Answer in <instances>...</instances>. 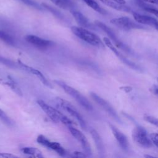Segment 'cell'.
<instances>
[{"instance_id":"obj_1","label":"cell","mask_w":158,"mask_h":158,"mask_svg":"<svg viewBox=\"0 0 158 158\" xmlns=\"http://www.w3.org/2000/svg\"><path fill=\"white\" fill-rule=\"evenodd\" d=\"M71 30L75 36L92 46L99 48H103L104 46L101 38L87 28L81 27L73 26L71 27Z\"/></svg>"},{"instance_id":"obj_2","label":"cell","mask_w":158,"mask_h":158,"mask_svg":"<svg viewBox=\"0 0 158 158\" xmlns=\"http://www.w3.org/2000/svg\"><path fill=\"white\" fill-rule=\"evenodd\" d=\"M36 102L39 106L41 108V109L54 122H61L67 127L73 125V122L70 119H69L67 116L62 114L58 110L49 106L43 100H38Z\"/></svg>"},{"instance_id":"obj_3","label":"cell","mask_w":158,"mask_h":158,"mask_svg":"<svg viewBox=\"0 0 158 158\" xmlns=\"http://www.w3.org/2000/svg\"><path fill=\"white\" fill-rule=\"evenodd\" d=\"M54 82L57 84L63 90L67 93L69 95L74 98V99L77 101L83 107H84L87 110H92L93 106L89 102V101L78 91L73 88V87L68 85L64 82L60 80H55Z\"/></svg>"},{"instance_id":"obj_4","label":"cell","mask_w":158,"mask_h":158,"mask_svg":"<svg viewBox=\"0 0 158 158\" xmlns=\"http://www.w3.org/2000/svg\"><path fill=\"white\" fill-rule=\"evenodd\" d=\"M131 136L135 143L144 148H149L153 144L144 127L140 125H136L132 130Z\"/></svg>"},{"instance_id":"obj_5","label":"cell","mask_w":158,"mask_h":158,"mask_svg":"<svg viewBox=\"0 0 158 158\" xmlns=\"http://www.w3.org/2000/svg\"><path fill=\"white\" fill-rule=\"evenodd\" d=\"M56 102L60 108H62L64 110H65L66 112H67L71 116H72L73 118L77 120L80 127L83 129L84 130L86 129V124L83 118L80 115V114L78 112L77 109L73 105H72V104H70L69 101L60 98H56Z\"/></svg>"},{"instance_id":"obj_6","label":"cell","mask_w":158,"mask_h":158,"mask_svg":"<svg viewBox=\"0 0 158 158\" xmlns=\"http://www.w3.org/2000/svg\"><path fill=\"white\" fill-rule=\"evenodd\" d=\"M95 24L96 26H98L99 28L102 29L108 36L110 40V41L112 42V43L118 48L126 52L132 54L133 52L123 42H122L116 36L115 33L109 28L106 25L103 23L99 21H96Z\"/></svg>"},{"instance_id":"obj_7","label":"cell","mask_w":158,"mask_h":158,"mask_svg":"<svg viewBox=\"0 0 158 158\" xmlns=\"http://www.w3.org/2000/svg\"><path fill=\"white\" fill-rule=\"evenodd\" d=\"M90 96L92 99L101 107L109 115H110L116 122L118 123H122V120H120V117H118L117 113L114 109V107L104 99L101 98V96H98L96 93L91 92Z\"/></svg>"},{"instance_id":"obj_8","label":"cell","mask_w":158,"mask_h":158,"mask_svg":"<svg viewBox=\"0 0 158 158\" xmlns=\"http://www.w3.org/2000/svg\"><path fill=\"white\" fill-rule=\"evenodd\" d=\"M110 22L115 26L124 30L131 29H142L144 27L137 22L132 20L130 18L127 17H121L112 19Z\"/></svg>"},{"instance_id":"obj_9","label":"cell","mask_w":158,"mask_h":158,"mask_svg":"<svg viewBox=\"0 0 158 158\" xmlns=\"http://www.w3.org/2000/svg\"><path fill=\"white\" fill-rule=\"evenodd\" d=\"M68 128L72 135L80 143L86 155L88 156H91L92 153L91 146L85 135L78 129L74 128L72 125L68 126Z\"/></svg>"},{"instance_id":"obj_10","label":"cell","mask_w":158,"mask_h":158,"mask_svg":"<svg viewBox=\"0 0 158 158\" xmlns=\"http://www.w3.org/2000/svg\"><path fill=\"white\" fill-rule=\"evenodd\" d=\"M36 141L40 144L56 151L60 156H64L66 154V151L60 144V143L54 141H51L47 138H46L44 136L42 135H40L38 136L36 138Z\"/></svg>"},{"instance_id":"obj_11","label":"cell","mask_w":158,"mask_h":158,"mask_svg":"<svg viewBox=\"0 0 158 158\" xmlns=\"http://www.w3.org/2000/svg\"><path fill=\"white\" fill-rule=\"evenodd\" d=\"M26 41L40 49H46L51 46L53 43L49 40L41 38L33 35H28L25 36Z\"/></svg>"},{"instance_id":"obj_12","label":"cell","mask_w":158,"mask_h":158,"mask_svg":"<svg viewBox=\"0 0 158 158\" xmlns=\"http://www.w3.org/2000/svg\"><path fill=\"white\" fill-rule=\"evenodd\" d=\"M133 17L136 22L140 24L146 25L154 27L158 30V20L153 17L141 14L137 12H133Z\"/></svg>"},{"instance_id":"obj_13","label":"cell","mask_w":158,"mask_h":158,"mask_svg":"<svg viewBox=\"0 0 158 158\" xmlns=\"http://www.w3.org/2000/svg\"><path fill=\"white\" fill-rule=\"evenodd\" d=\"M109 127L113 135L114 136L120 148L124 151H127L128 149L129 144L127 136L114 125L109 123Z\"/></svg>"},{"instance_id":"obj_14","label":"cell","mask_w":158,"mask_h":158,"mask_svg":"<svg viewBox=\"0 0 158 158\" xmlns=\"http://www.w3.org/2000/svg\"><path fill=\"white\" fill-rule=\"evenodd\" d=\"M19 62V65H20V67L26 70L27 72L35 75L36 77H38V78L46 86L49 87V88H52V85L51 84V83L48 81V80L45 77V76L38 70L36 69H34V68H32L31 67H29L28 65H27L26 64L22 63L21 61L19 60L18 61Z\"/></svg>"},{"instance_id":"obj_15","label":"cell","mask_w":158,"mask_h":158,"mask_svg":"<svg viewBox=\"0 0 158 158\" xmlns=\"http://www.w3.org/2000/svg\"><path fill=\"white\" fill-rule=\"evenodd\" d=\"M90 133L93 139V141L95 143V145L97 148L98 154H99V156L103 157L104 154V143L101 137L100 136L98 132L94 129H92L90 131Z\"/></svg>"},{"instance_id":"obj_16","label":"cell","mask_w":158,"mask_h":158,"mask_svg":"<svg viewBox=\"0 0 158 158\" xmlns=\"http://www.w3.org/2000/svg\"><path fill=\"white\" fill-rule=\"evenodd\" d=\"M72 15L75 19L77 23L81 27L85 28H90V29H94V27L93 25L90 23V22L88 20V19L81 13L77 11H73L72 12Z\"/></svg>"},{"instance_id":"obj_17","label":"cell","mask_w":158,"mask_h":158,"mask_svg":"<svg viewBox=\"0 0 158 158\" xmlns=\"http://www.w3.org/2000/svg\"><path fill=\"white\" fill-rule=\"evenodd\" d=\"M102 2L104 4L109 6L112 9H114L117 10L124 11V12H130V9L127 6H125L124 4H120L113 0H99Z\"/></svg>"},{"instance_id":"obj_18","label":"cell","mask_w":158,"mask_h":158,"mask_svg":"<svg viewBox=\"0 0 158 158\" xmlns=\"http://www.w3.org/2000/svg\"><path fill=\"white\" fill-rule=\"evenodd\" d=\"M21 151L27 155L31 156L34 157H43V154L41 151H40L36 148L33 147H24L21 149Z\"/></svg>"},{"instance_id":"obj_19","label":"cell","mask_w":158,"mask_h":158,"mask_svg":"<svg viewBox=\"0 0 158 158\" xmlns=\"http://www.w3.org/2000/svg\"><path fill=\"white\" fill-rule=\"evenodd\" d=\"M0 83L8 86L9 88H10V89H12L17 94H19L20 96H22V92L21 91L20 88L18 86V85H17V83L12 79L10 78L8 81H0Z\"/></svg>"},{"instance_id":"obj_20","label":"cell","mask_w":158,"mask_h":158,"mask_svg":"<svg viewBox=\"0 0 158 158\" xmlns=\"http://www.w3.org/2000/svg\"><path fill=\"white\" fill-rule=\"evenodd\" d=\"M86 4H87L89 7L93 9L94 10L104 14H105V10L94 1V0H83Z\"/></svg>"},{"instance_id":"obj_21","label":"cell","mask_w":158,"mask_h":158,"mask_svg":"<svg viewBox=\"0 0 158 158\" xmlns=\"http://www.w3.org/2000/svg\"><path fill=\"white\" fill-rule=\"evenodd\" d=\"M0 40L10 45H14L15 44L14 39L9 34L2 30H0Z\"/></svg>"},{"instance_id":"obj_22","label":"cell","mask_w":158,"mask_h":158,"mask_svg":"<svg viewBox=\"0 0 158 158\" xmlns=\"http://www.w3.org/2000/svg\"><path fill=\"white\" fill-rule=\"evenodd\" d=\"M53 4L60 8L67 9L70 6L69 0H50Z\"/></svg>"},{"instance_id":"obj_23","label":"cell","mask_w":158,"mask_h":158,"mask_svg":"<svg viewBox=\"0 0 158 158\" xmlns=\"http://www.w3.org/2000/svg\"><path fill=\"white\" fill-rule=\"evenodd\" d=\"M143 118L147 122L150 123L152 125H154L156 127H158V118H156L154 116L145 114L143 116Z\"/></svg>"},{"instance_id":"obj_24","label":"cell","mask_w":158,"mask_h":158,"mask_svg":"<svg viewBox=\"0 0 158 158\" xmlns=\"http://www.w3.org/2000/svg\"><path fill=\"white\" fill-rule=\"evenodd\" d=\"M0 62L3 64H4V65H6V66H7L9 67H10V68L15 69L17 67L16 64L14 62L11 61L9 59L4 58V57H2L1 56H0Z\"/></svg>"},{"instance_id":"obj_25","label":"cell","mask_w":158,"mask_h":158,"mask_svg":"<svg viewBox=\"0 0 158 158\" xmlns=\"http://www.w3.org/2000/svg\"><path fill=\"white\" fill-rule=\"evenodd\" d=\"M0 118L7 125H11L12 122L11 120L7 117V115L6 114V113L0 109Z\"/></svg>"},{"instance_id":"obj_26","label":"cell","mask_w":158,"mask_h":158,"mask_svg":"<svg viewBox=\"0 0 158 158\" xmlns=\"http://www.w3.org/2000/svg\"><path fill=\"white\" fill-rule=\"evenodd\" d=\"M149 138L152 143L156 146L158 147V133H152L149 134Z\"/></svg>"},{"instance_id":"obj_27","label":"cell","mask_w":158,"mask_h":158,"mask_svg":"<svg viewBox=\"0 0 158 158\" xmlns=\"http://www.w3.org/2000/svg\"><path fill=\"white\" fill-rule=\"evenodd\" d=\"M143 7L145 10H146L147 12H148L149 13L152 14L153 15H154L155 16L158 17V10L157 9H156L152 7Z\"/></svg>"},{"instance_id":"obj_28","label":"cell","mask_w":158,"mask_h":158,"mask_svg":"<svg viewBox=\"0 0 158 158\" xmlns=\"http://www.w3.org/2000/svg\"><path fill=\"white\" fill-rule=\"evenodd\" d=\"M12 157H17V156L9 154V153H1L0 152V158H12Z\"/></svg>"},{"instance_id":"obj_29","label":"cell","mask_w":158,"mask_h":158,"mask_svg":"<svg viewBox=\"0 0 158 158\" xmlns=\"http://www.w3.org/2000/svg\"><path fill=\"white\" fill-rule=\"evenodd\" d=\"M150 91L154 94L158 96V85H153L151 88Z\"/></svg>"},{"instance_id":"obj_30","label":"cell","mask_w":158,"mask_h":158,"mask_svg":"<svg viewBox=\"0 0 158 158\" xmlns=\"http://www.w3.org/2000/svg\"><path fill=\"white\" fill-rule=\"evenodd\" d=\"M144 1H146L147 2L152 3V4H155L158 5V0H143Z\"/></svg>"},{"instance_id":"obj_31","label":"cell","mask_w":158,"mask_h":158,"mask_svg":"<svg viewBox=\"0 0 158 158\" xmlns=\"http://www.w3.org/2000/svg\"><path fill=\"white\" fill-rule=\"evenodd\" d=\"M114 1H115L116 2L120 4H125L126 3L125 0H113Z\"/></svg>"},{"instance_id":"obj_32","label":"cell","mask_w":158,"mask_h":158,"mask_svg":"<svg viewBox=\"0 0 158 158\" xmlns=\"http://www.w3.org/2000/svg\"><path fill=\"white\" fill-rule=\"evenodd\" d=\"M144 157H154V156H149V155H144Z\"/></svg>"},{"instance_id":"obj_33","label":"cell","mask_w":158,"mask_h":158,"mask_svg":"<svg viewBox=\"0 0 158 158\" xmlns=\"http://www.w3.org/2000/svg\"><path fill=\"white\" fill-rule=\"evenodd\" d=\"M157 81H158V77H157Z\"/></svg>"}]
</instances>
